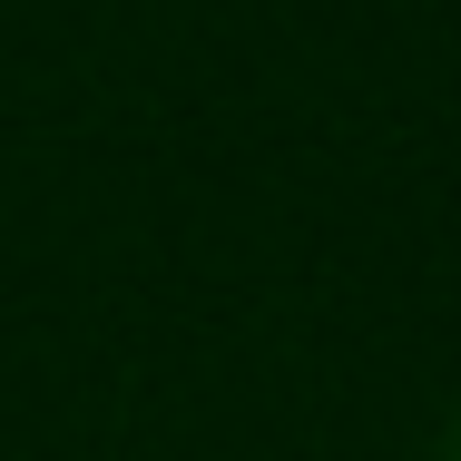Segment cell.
Masks as SVG:
<instances>
[{
    "label": "cell",
    "mask_w": 461,
    "mask_h": 461,
    "mask_svg": "<svg viewBox=\"0 0 461 461\" xmlns=\"http://www.w3.org/2000/svg\"><path fill=\"white\" fill-rule=\"evenodd\" d=\"M432 461H461V412H452V432H442V452H432Z\"/></svg>",
    "instance_id": "cell-1"
}]
</instances>
